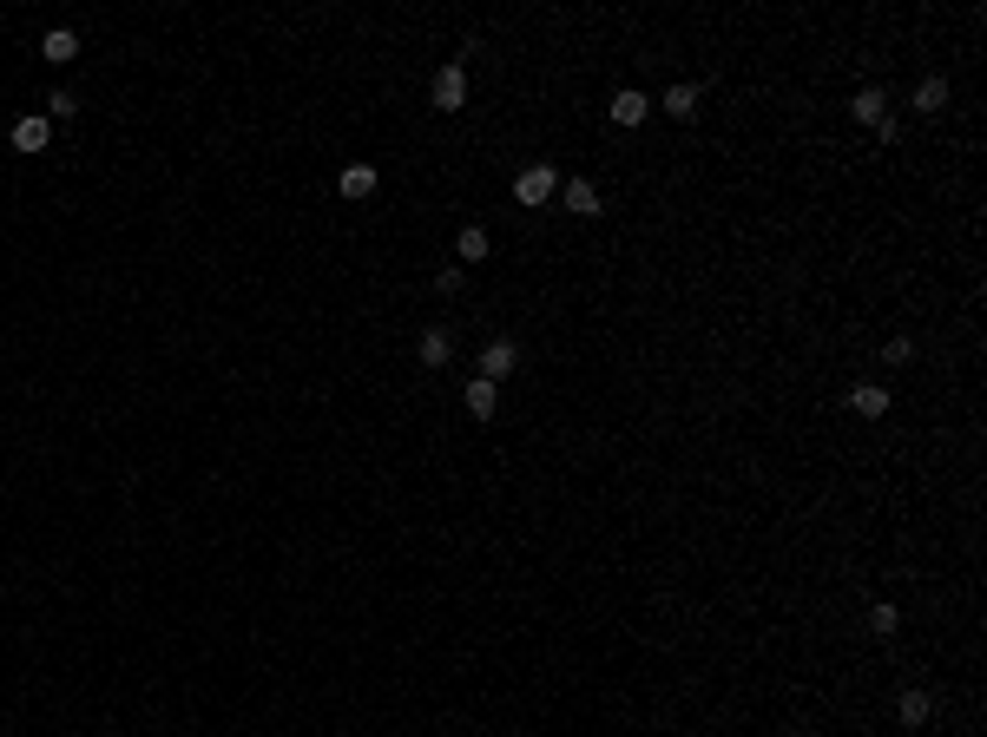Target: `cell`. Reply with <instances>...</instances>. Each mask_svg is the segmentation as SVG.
<instances>
[{
  "label": "cell",
  "mask_w": 987,
  "mask_h": 737,
  "mask_svg": "<svg viewBox=\"0 0 987 737\" xmlns=\"http://www.w3.org/2000/svg\"><path fill=\"white\" fill-rule=\"evenodd\" d=\"M428 99H435V112H461V106H468V66L448 60L435 73V86H428Z\"/></svg>",
  "instance_id": "6da1fadb"
},
{
  "label": "cell",
  "mask_w": 987,
  "mask_h": 737,
  "mask_svg": "<svg viewBox=\"0 0 987 737\" xmlns=\"http://www.w3.org/2000/svg\"><path fill=\"white\" fill-rule=\"evenodd\" d=\"M514 369H520V343H514V336H494V343L481 349V382H494V389H501Z\"/></svg>",
  "instance_id": "7a4b0ae2"
},
{
  "label": "cell",
  "mask_w": 987,
  "mask_h": 737,
  "mask_svg": "<svg viewBox=\"0 0 987 737\" xmlns=\"http://www.w3.org/2000/svg\"><path fill=\"white\" fill-rule=\"evenodd\" d=\"M553 191H560V172H553V165H520L514 172V198L520 204H547Z\"/></svg>",
  "instance_id": "3957f363"
},
{
  "label": "cell",
  "mask_w": 987,
  "mask_h": 737,
  "mask_svg": "<svg viewBox=\"0 0 987 737\" xmlns=\"http://www.w3.org/2000/svg\"><path fill=\"white\" fill-rule=\"evenodd\" d=\"M606 112H612V126H645V119H652V99H645L639 86H619Z\"/></svg>",
  "instance_id": "277c9868"
},
{
  "label": "cell",
  "mask_w": 987,
  "mask_h": 737,
  "mask_svg": "<svg viewBox=\"0 0 987 737\" xmlns=\"http://www.w3.org/2000/svg\"><path fill=\"white\" fill-rule=\"evenodd\" d=\"M47 145H53V119H47V112H27V119H20V126H14V152H47Z\"/></svg>",
  "instance_id": "5b68a950"
},
{
  "label": "cell",
  "mask_w": 987,
  "mask_h": 737,
  "mask_svg": "<svg viewBox=\"0 0 987 737\" xmlns=\"http://www.w3.org/2000/svg\"><path fill=\"white\" fill-rule=\"evenodd\" d=\"M849 415L882 422V415H889V389H882V382H856V389H849Z\"/></svg>",
  "instance_id": "8992f818"
},
{
  "label": "cell",
  "mask_w": 987,
  "mask_h": 737,
  "mask_svg": "<svg viewBox=\"0 0 987 737\" xmlns=\"http://www.w3.org/2000/svg\"><path fill=\"white\" fill-rule=\"evenodd\" d=\"M461 402H468V415H474V422H494V408H501V389L474 376L468 389H461Z\"/></svg>",
  "instance_id": "52a82bcc"
},
{
  "label": "cell",
  "mask_w": 987,
  "mask_h": 737,
  "mask_svg": "<svg viewBox=\"0 0 987 737\" xmlns=\"http://www.w3.org/2000/svg\"><path fill=\"white\" fill-rule=\"evenodd\" d=\"M560 198H566V211H580V218H599V185H593V178H566Z\"/></svg>",
  "instance_id": "ba28073f"
},
{
  "label": "cell",
  "mask_w": 987,
  "mask_h": 737,
  "mask_svg": "<svg viewBox=\"0 0 987 737\" xmlns=\"http://www.w3.org/2000/svg\"><path fill=\"white\" fill-rule=\"evenodd\" d=\"M849 112H856L862 126H882V119H889V93H882V86H862V93L849 99Z\"/></svg>",
  "instance_id": "9c48e42d"
},
{
  "label": "cell",
  "mask_w": 987,
  "mask_h": 737,
  "mask_svg": "<svg viewBox=\"0 0 987 737\" xmlns=\"http://www.w3.org/2000/svg\"><path fill=\"white\" fill-rule=\"evenodd\" d=\"M928 711H935V698H928L922 685L895 691V718H902V724H928Z\"/></svg>",
  "instance_id": "30bf717a"
},
{
  "label": "cell",
  "mask_w": 987,
  "mask_h": 737,
  "mask_svg": "<svg viewBox=\"0 0 987 737\" xmlns=\"http://www.w3.org/2000/svg\"><path fill=\"white\" fill-rule=\"evenodd\" d=\"M415 349H422V369H448V356H455V336H448V330H422V343H415Z\"/></svg>",
  "instance_id": "8fae6325"
},
{
  "label": "cell",
  "mask_w": 987,
  "mask_h": 737,
  "mask_svg": "<svg viewBox=\"0 0 987 737\" xmlns=\"http://www.w3.org/2000/svg\"><path fill=\"white\" fill-rule=\"evenodd\" d=\"M40 53H47L53 66L79 60V33H73V27H47V40H40Z\"/></svg>",
  "instance_id": "7c38bea8"
},
{
  "label": "cell",
  "mask_w": 987,
  "mask_h": 737,
  "mask_svg": "<svg viewBox=\"0 0 987 737\" xmlns=\"http://www.w3.org/2000/svg\"><path fill=\"white\" fill-rule=\"evenodd\" d=\"M658 112H672V119H678V126H685V119H698V86H685V79H678V86H672V93H665V99H658Z\"/></svg>",
  "instance_id": "4fadbf2b"
},
{
  "label": "cell",
  "mask_w": 987,
  "mask_h": 737,
  "mask_svg": "<svg viewBox=\"0 0 987 737\" xmlns=\"http://www.w3.org/2000/svg\"><path fill=\"white\" fill-rule=\"evenodd\" d=\"M376 165H369V158H356V165H349L343 172V198H369V191H376Z\"/></svg>",
  "instance_id": "5bb4252c"
},
{
  "label": "cell",
  "mask_w": 987,
  "mask_h": 737,
  "mask_svg": "<svg viewBox=\"0 0 987 737\" xmlns=\"http://www.w3.org/2000/svg\"><path fill=\"white\" fill-rule=\"evenodd\" d=\"M941 106H948V79L928 73L922 86H915V112H941Z\"/></svg>",
  "instance_id": "9a60e30c"
},
{
  "label": "cell",
  "mask_w": 987,
  "mask_h": 737,
  "mask_svg": "<svg viewBox=\"0 0 987 737\" xmlns=\"http://www.w3.org/2000/svg\"><path fill=\"white\" fill-rule=\"evenodd\" d=\"M455 257H461V264H487V231H481V224H468V231L455 237Z\"/></svg>",
  "instance_id": "2e32d148"
},
{
  "label": "cell",
  "mask_w": 987,
  "mask_h": 737,
  "mask_svg": "<svg viewBox=\"0 0 987 737\" xmlns=\"http://www.w3.org/2000/svg\"><path fill=\"white\" fill-rule=\"evenodd\" d=\"M869 632H876V639H895V632H902V612H895L889 599H876V606H869Z\"/></svg>",
  "instance_id": "e0dca14e"
},
{
  "label": "cell",
  "mask_w": 987,
  "mask_h": 737,
  "mask_svg": "<svg viewBox=\"0 0 987 737\" xmlns=\"http://www.w3.org/2000/svg\"><path fill=\"white\" fill-rule=\"evenodd\" d=\"M882 362H889V369L915 362V343H909V336H889V343H882Z\"/></svg>",
  "instance_id": "ac0fdd59"
},
{
  "label": "cell",
  "mask_w": 987,
  "mask_h": 737,
  "mask_svg": "<svg viewBox=\"0 0 987 737\" xmlns=\"http://www.w3.org/2000/svg\"><path fill=\"white\" fill-rule=\"evenodd\" d=\"M461 283H468V277H461V264H448V270H435V290H441V297H455Z\"/></svg>",
  "instance_id": "d6986e66"
},
{
  "label": "cell",
  "mask_w": 987,
  "mask_h": 737,
  "mask_svg": "<svg viewBox=\"0 0 987 737\" xmlns=\"http://www.w3.org/2000/svg\"><path fill=\"white\" fill-rule=\"evenodd\" d=\"M73 112H79L73 93H53V99H47V119H73Z\"/></svg>",
  "instance_id": "ffe728a7"
}]
</instances>
